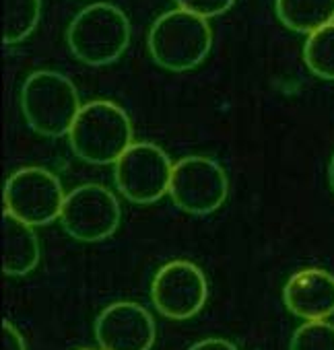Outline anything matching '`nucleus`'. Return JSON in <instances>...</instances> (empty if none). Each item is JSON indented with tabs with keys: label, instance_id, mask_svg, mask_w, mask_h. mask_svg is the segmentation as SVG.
Returning <instances> with one entry per match:
<instances>
[{
	"label": "nucleus",
	"instance_id": "1",
	"mask_svg": "<svg viewBox=\"0 0 334 350\" xmlns=\"http://www.w3.org/2000/svg\"><path fill=\"white\" fill-rule=\"evenodd\" d=\"M66 136L77 159L89 165L116 163L134 144L130 116L107 99L83 105Z\"/></svg>",
	"mask_w": 334,
	"mask_h": 350
},
{
	"label": "nucleus",
	"instance_id": "2",
	"mask_svg": "<svg viewBox=\"0 0 334 350\" xmlns=\"http://www.w3.org/2000/svg\"><path fill=\"white\" fill-rule=\"evenodd\" d=\"M146 44L157 66L170 72H188L207 60L213 48V29L207 19L176 9L155 19Z\"/></svg>",
	"mask_w": 334,
	"mask_h": 350
},
{
	"label": "nucleus",
	"instance_id": "3",
	"mask_svg": "<svg viewBox=\"0 0 334 350\" xmlns=\"http://www.w3.org/2000/svg\"><path fill=\"white\" fill-rule=\"evenodd\" d=\"M19 103L27 126L48 138L68 134L83 107L75 83L58 70L31 72L23 81Z\"/></svg>",
	"mask_w": 334,
	"mask_h": 350
},
{
	"label": "nucleus",
	"instance_id": "4",
	"mask_svg": "<svg viewBox=\"0 0 334 350\" xmlns=\"http://www.w3.org/2000/svg\"><path fill=\"white\" fill-rule=\"evenodd\" d=\"M130 21L112 3H93L79 11L66 29L70 54L87 66H107L130 46Z\"/></svg>",
	"mask_w": 334,
	"mask_h": 350
},
{
	"label": "nucleus",
	"instance_id": "5",
	"mask_svg": "<svg viewBox=\"0 0 334 350\" xmlns=\"http://www.w3.org/2000/svg\"><path fill=\"white\" fill-rule=\"evenodd\" d=\"M174 163L155 142H134L116 163L114 182L132 204H153L170 194Z\"/></svg>",
	"mask_w": 334,
	"mask_h": 350
},
{
	"label": "nucleus",
	"instance_id": "6",
	"mask_svg": "<svg viewBox=\"0 0 334 350\" xmlns=\"http://www.w3.org/2000/svg\"><path fill=\"white\" fill-rule=\"evenodd\" d=\"M170 196L182 213L207 217L225 204L229 196V178L215 159L188 154L174 165Z\"/></svg>",
	"mask_w": 334,
	"mask_h": 350
},
{
	"label": "nucleus",
	"instance_id": "7",
	"mask_svg": "<svg viewBox=\"0 0 334 350\" xmlns=\"http://www.w3.org/2000/svg\"><path fill=\"white\" fill-rule=\"evenodd\" d=\"M5 213L31 227H44L60 219L66 194L62 182L44 167H23L5 182Z\"/></svg>",
	"mask_w": 334,
	"mask_h": 350
},
{
	"label": "nucleus",
	"instance_id": "8",
	"mask_svg": "<svg viewBox=\"0 0 334 350\" xmlns=\"http://www.w3.org/2000/svg\"><path fill=\"white\" fill-rule=\"evenodd\" d=\"M122 221L116 194L101 184H83L66 194L60 225L81 243H99L112 237Z\"/></svg>",
	"mask_w": 334,
	"mask_h": 350
},
{
	"label": "nucleus",
	"instance_id": "9",
	"mask_svg": "<svg viewBox=\"0 0 334 350\" xmlns=\"http://www.w3.org/2000/svg\"><path fill=\"white\" fill-rule=\"evenodd\" d=\"M209 299V280L205 272L188 260L163 264L151 282L153 307L167 319L184 321L203 311Z\"/></svg>",
	"mask_w": 334,
	"mask_h": 350
},
{
	"label": "nucleus",
	"instance_id": "10",
	"mask_svg": "<svg viewBox=\"0 0 334 350\" xmlns=\"http://www.w3.org/2000/svg\"><path fill=\"white\" fill-rule=\"evenodd\" d=\"M93 334L101 350H151L157 325L140 303L116 301L101 309Z\"/></svg>",
	"mask_w": 334,
	"mask_h": 350
},
{
	"label": "nucleus",
	"instance_id": "11",
	"mask_svg": "<svg viewBox=\"0 0 334 350\" xmlns=\"http://www.w3.org/2000/svg\"><path fill=\"white\" fill-rule=\"evenodd\" d=\"M283 303L305 321L328 319L334 315V274L324 268L297 270L283 286Z\"/></svg>",
	"mask_w": 334,
	"mask_h": 350
},
{
	"label": "nucleus",
	"instance_id": "12",
	"mask_svg": "<svg viewBox=\"0 0 334 350\" xmlns=\"http://www.w3.org/2000/svg\"><path fill=\"white\" fill-rule=\"evenodd\" d=\"M40 239L31 225L11 213L3 215V272L7 276H27L40 264Z\"/></svg>",
	"mask_w": 334,
	"mask_h": 350
},
{
	"label": "nucleus",
	"instance_id": "13",
	"mask_svg": "<svg viewBox=\"0 0 334 350\" xmlns=\"http://www.w3.org/2000/svg\"><path fill=\"white\" fill-rule=\"evenodd\" d=\"M274 13L287 29L311 36L334 23V0H274Z\"/></svg>",
	"mask_w": 334,
	"mask_h": 350
},
{
	"label": "nucleus",
	"instance_id": "14",
	"mask_svg": "<svg viewBox=\"0 0 334 350\" xmlns=\"http://www.w3.org/2000/svg\"><path fill=\"white\" fill-rule=\"evenodd\" d=\"M42 17V0H5L3 15V42L7 46L27 40Z\"/></svg>",
	"mask_w": 334,
	"mask_h": 350
},
{
	"label": "nucleus",
	"instance_id": "15",
	"mask_svg": "<svg viewBox=\"0 0 334 350\" xmlns=\"http://www.w3.org/2000/svg\"><path fill=\"white\" fill-rule=\"evenodd\" d=\"M303 62L313 77L334 81V23L307 36L303 44Z\"/></svg>",
	"mask_w": 334,
	"mask_h": 350
},
{
	"label": "nucleus",
	"instance_id": "16",
	"mask_svg": "<svg viewBox=\"0 0 334 350\" xmlns=\"http://www.w3.org/2000/svg\"><path fill=\"white\" fill-rule=\"evenodd\" d=\"M289 350H334V323L326 319L301 323L291 336Z\"/></svg>",
	"mask_w": 334,
	"mask_h": 350
},
{
	"label": "nucleus",
	"instance_id": "17",
	"mask_svg": "<svg viewBox=\"0 0 334 350\" xmlns=\"http://www.w3.org/2000/svg\"><path fill=\"white\" fill-rule=\"evenodd\" d=\"M176 5L178 9L194 13L203 19H213L227 13L235 5V0H176Z\"/></svg>",
	"mask_w": 334,
	"mask_h": 350
},
{
	"label": "nucleus",
	"instance_id": "18",
	"mask_svg": "<svg viewBox=\"0 0 334 350\" xmlns=\"http://www.w3.org/2000/svg\"><path fill=\"white\" fill-rule=\"evenodd\" d=\"M3 350H27L21 332L9 319L3 321Z\"/></svg>",
	"mask_w": 334,
	"mask_h": 350
},
{
	"label": "nucleus",
	"instance_id": "19",
	"mask_svg": "<svg viewBox=\"0 0 334 350\" xmlns=\"http://www.w3.org/2000/svg\"><path fill=\"white\" fill-rule=\"evenodd\" d=\"M188 350H240V348L225 338H205V340L192 344Z\"/></svg>",
	"mask_w": 334,
	"mask_h": 350
},
{
	"label": "nucleus",
	"instance_id": "20",
	"mask_svg": "<svg viewBox=\"0 0 334 350\" xmlns=\"http://www.w3.org/2000/svg\"><path fill=\"white\" fill-rule=\"evenodd\" d=\"M328 184H330V190L334 192V154L330 157V165H328Z\"/></svg>",
	"mask_w": 334,
	"mask_h": 350
},
{
	"label": "nucleus",
	"instance_id": "21",
	"mask_svg": "<svg viewBox=\"0 0 334 350\" xmlns=\"http://www.w3.org/2000/svg\"><path fill=\"white\" fill-rule=\"evenodd\" d=\"M81 350H93V348H81Z\"/></svg>",
	"mask_w": 334,
	"mask_h": 350
}]
</instances>
